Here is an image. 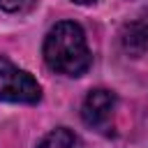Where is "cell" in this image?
<instances>
[{
	"label": "cell",
	"instance_id": "1",
	"mask_svg": "<svg viewBox=\"0 0 148 148\" xmlns=\"http://www.w3.org/2000/svg\"><path fill=\"white\" fill-rule=\"evenodd\" d=\"M44 62L51 72L62 76H83L90 65L92 56L86 42V32L74 21H58L44 37Z\"/></svg>",
	"mask_w": 148,
	"mask_h": 148
},
{
	"label": "cell",
	"instance_id": "2",
	"mask_svg": "<svg viewBox=\"0 0 148 148\" xmlns=\"http://www.w3.org/2000/svg\"><path fill=\"white\" fill-rule=\"evenodd\" d=\"M0 99L14 104H35L42 99L37 79L5 56H0Z\"/></svg>",
	"mask_w": 148,
	"mask_h": 148
},
{
	"label": "cell",
	"instance_id": "3",
	"mask_svg": "<svg viewBox=\"0 0 148 148\" xmlns=\"http://www.w3.org/2000/svg\"><path fill=\"white\" fill-rule=\"evenodd\" d=\"M113 109H116V95L106 88H95L86 95L81 104V118L88 127L111 134L113 130Z\"/></svg>",
	"mask_w": 148,
	"mask_h": 148
},
{
	"label": "cell",
	"instance_id": "4",
	"mask_svg": "<svg viewBox=\"0 0 148 148\" xmlns=\"http://www.w3.org/2000/svg\"><path fill=\"white\" fill-rule=\"evenodd\" d=\"M120 49L132 56L139 58L148 51V23L146 21H130L120 28Z\"/></svg>",
	"mask_w": 148,
	"mask_h": 148
},
{
	"label": "cell",
	"instance_id": "5",
	"mask_svg": "<svg viewBox=\"0 0 148 148\" xmlns=\"http://www.w3.org/2000/svg\"><path fill=\"white\" fill-rule=\"evenodd\" d=\"M37 148H81V141H79V136H76L72 130H67V127H56V130H51V132L37 143Z\"/></svg>",
	"mask_w": 148,
	"mask_h": 148
},
{
	"label": "cell",
	"instance_id": "6",
	"mask_svg": "<svg viewBox=\"0 0 148 148\" xmlns=\"http://www.w3.org/2000/svg\"><path fill=\"white\" fill-rule=\"evenodd\" d=\"M35 0H0V9L2 12H9V14H16V12H25L32 7Z\"/></svg>",
	"mask_w": 148,
	"mask_h": 148
},
{
	"label": "cell",
	"instance_id": "7",
	"mask_svg": "<svg viewBox=\"0 0 148 148\" xmlns=\"http://www.w3.org/2000/svg\"><path fill=\"white\" fill-rule=\"evenodd\" d=\"M72 2H76V5H92V2H97V0H72Z\"/></svg>",
	"mask_w": 148,
	"mask_h": 148
}]
</instances>
